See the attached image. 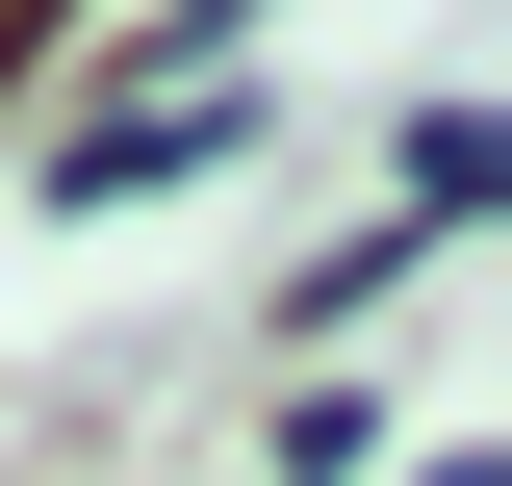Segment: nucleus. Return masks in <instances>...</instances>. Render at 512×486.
Here are the masks:
<instances>
[{
  "label": "nucleus",
  "mask_w": 512,
  "mask_h": 486,
  "mask_svg": "<svg viewBox=\"0 0 512 486\" xmlns=\"http://www.w3.org/2000/svg\"><path fill=\"white\" fill-rule=\"evenodd\" d=\"M205 154H231V103H103L52 154V205H154V180H205Z\"/></svg>",
  "instance_id": "f257e3e1"
},
{
  "label": "nucleus",
  "mask_w": 512,
  "mask_h": 486,
  "mask_svg": "<svg viewBox=\"0 0 512 486\" xmlns=\"http://www.w3.org/2000/svg\"><path fill=\"white\" fill-rule=\"evenodd\" d=\"M487 180H512V128H487V103H410V231H461ZM410 231H384V256H410Z\"/></svg>",
  "instance_id": "f03ea898"
}]
</instances>
